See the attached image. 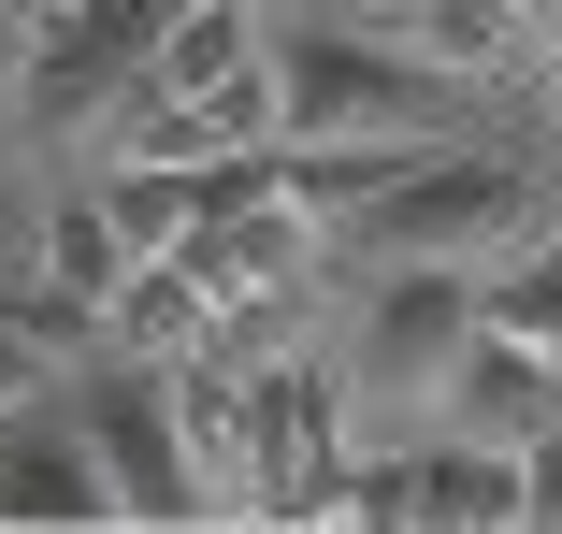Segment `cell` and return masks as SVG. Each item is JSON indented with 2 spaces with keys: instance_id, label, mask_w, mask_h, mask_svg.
<instances>
[{
  "instance_id": "1",
  "label": "cell",
  "mask_w": 562,
  "mask_h": 534,
  "mask_svg": "<svg viewBox=\"0 0 562 534\" xmlns=\"http://www.w3.org/2000/svg\"><path fill=\"white\" fill-rule=\"evenodd\" d=\"M491 333V275H447V260H404L347 303L331 333V376H347V419L361 448H432L447 404H462V361Z\"/></svg>"
},
{
  "instance_id": "2",
  "label": "cell",
  "mask_w": 562,
  "mask_h": 534,
  "mask_svg": "<svg viewBox=\"0 0 562 534\" xmlns=\"http://www.w3.org/2000/svg\"><path fill=\"white\" fill-rule=\"evenodd\" d=\"M562 232V188H533V159H505V145H418L375 202H361V232H347V260L361 275H404V260H447V275H505V260H533Z\"/></svg>"
},
{
  "instance_id": "3",
  "label": "cell",
  "mask_w": 562,
  "mask_h": 534,
  "mask_svg": "<svg viewBox=\"0 0 562 534\" xmlns=\"http://www.w3.org/2000/svg\"><path fill=\"white\" fill-rule=\"evenodd\" d=\"M274 87H289V145H447L462 73H432L418 30L390 15H274Z\"/></svg>"
},
{
  "instance_id": "4",
  "label": "cell",
  "mask_w": 562,
  "mask_h": 534,
  "mask_svg": "<svg viewBox=\"0 0 562 534\" xmlns=\"http://www.w3.org/2000/svg\"><path fill=\"white\" fill-rule=\"evenodd\" d=\"M72 404H87L101 463H116V505H131V534H216V491H202V463H188V419H173V361L101 347V361L72 376Z\"/></svg>"
},
{
  "instance_id": "5",
  "label": "cell",
  "mask_w": 562,
  "mask_h": 534,
  "mask_svg": "<svg viewBox=\"0 0 562 534\" xmlns=\"http://www.w3.org/2000/svg\"><path fill=\"white\" fill-rule=\"evenodd\" d=\"M0 534H131L116 463H101V434H87L72 376H58L44 404L0 419Z\"/></svg>"
},
{
  "instance_id": "6",
  "label": "cell",
  "mask_w": 562,
  "mask_h": 534,
  "mask_svg": "<svg viewBox=\"0 0 562 534\" xmlns=\"http://www.w3.org/2000/svg\"><path fill=\"white\" fill-rule=\"evenodd\" d=\"M173 419H188V463H202V491H216V520H260V376L232 361V347H188L173 361Z\"/></svg>"
},
{
  "instance_id": "7",
  "label": "cell",
  "mask_w": 562,
  "mask_h": 534,
  "mask_svg": "<svg viewBox=\"0 0 562 534\" xmlns=\"http://www.w3.org/2000/svg\"><path fill=\"white\" fill-rule=\"evenodd\" d=\"M447 434H476V448H533V434H562V347H533V333H476V361H462V404H447Z\"/></svg>"
},
{
  "instance_id": "8",
  "label": "cell",
  "mask_w": 562,
  "mask_h": 534,
  "mask_svg": "<svg viewBox=\"0 0 562 534\" xmlns=\"http://www.w3.org/2000/svg\"><path fill=\"white\" fill-rule=\"evenodd\" d=\"M404 534H519V448H476V434L404 448Z\"/></svg>"
},
{
  "instance_id": "9",
  "label": "cell",
  "mask_w": 562,
  "mask_h": 534,
  "mask_svg": "<svg viewBox=\"0 0 562 534\" xmlns=\"http://www.w3.org/2000/svg\"><path fill=\"white\" fill-rule=\"evenodd\" d=\"M216 303H232V289H216V275L173 246V260H131V275H116L101 333H116L131 361H188V347H216Z\"/></svg>"
},
{
  "instance_id": "10",
  "label": "cell",
  "mask_w": 562,
  "mask_h": 534,
  "mask_svg": "<svg viewBox=\"0 0 562 534\" xmlns=\"http://www.w3.org/2000/svg\"><path fill=\"white\" fill-rule=\"evenodd\" d=\"M404 30L432 73H533L548 58V15L533 0H404Z\"/></svg>"
},
{
  "instance_id": "11",
  "label": "cell",
  "mask_w": 562,
  "mask_h": 534,
  "mask_svg": "<svg viewBox=\"0 0 562 534\" xmlns=\"http://www.w3.org/2000/svg\"><path fill=\"white\" fill-rule=\"evenodd\" d=\"M101 202H116V246L131 260H173L202 232V159H101Z\"/></svg>"
},
{
  "instance_id": "12",
  "label": "cell",
  "mask_w": 562,
  "mask_h": 534,
  "mask_svg": "<svg viewBox=\"0 0 562 534\" xmlns=\"http://www.w3.org/2000/svg\"><path fill=\"white\" fill-rule=\"evenodd\" d=\"M44 275H58V289H87V303H116L131 246H116V202H101V174H87V188H58V218H44Z\"/></svg>"
},
{
  "instance_id": "13",
  "label": "cell",
  "mask_w": 562,
  "mask_h": 534,
  "mask_svg": "<svg viewBox=\"0 0 562 534\" xmlns=\"http://www.w3.org/2000/svg\"><path fill=\"white\" fill-rule=\"evenodd\" d=\"M491 318H505V333H533V347H562V232H548L533 260L491 275Z\"/></svg>"
},
{
  "instance_id": "14",
  "label": "cell",
  "mask_w": 562,
  "mask_h": 534,
  "mask_svg": "<svg viewBox=\"0 0 562 534\" xmlns=\"http://www.w3.org/2000/svg\"><path fill=\"white\" fill-rule=\"evenodd\" d=\"M44 218H58V188L0 174V289H15V275H44Z\"/></svg>"
},
{
  "instance_id": "15",
  "label": "cell",
  "mask_w": 562,
  "mask_h": 534,
  "mask_svg": "<svg viewBox=\"0 0 562 534\" xmlns=\"http://www.w3.org/2000/svg\"><path fill=\"white\" fill-rule=\"evenodd\" d=\"M519 534H562V434L519 448Z\"/></svg>"
},
{
  "instance_id": "16",
  "label": "cell",
  "mask_w": 562,
  "mask_h": 534,
  "mask_svg": "<svg viewBox=\"0 0 562 534\" xmlns=\"http://www.w3.org/2000/svg\"><path fill=\"white\" fill-rule=\"evenodd\" d=\"M72 15H87V0H15V30H30V44H44V30H72Z\"/></svg>"
},
{
  "instance_id": "17",
  "label": "cell",
  "mask_w": 562,
  "mask_h": 534,
  "mask_svg": "<svg viewBox=\"0 0 562 534\" xmlns=\"http://www.w3.org/2000/svg\"><path fill=\"white\" fill-rule=\"evenodd\" d=\"M15 58H30V30H15V0H0V73H15Z\"/></svg>"
},
{
  "instance_id": "18",
  "label": "cell",
  "mask_w": 562,
  "mask_h": 534,
  "mask_svg": "<svg viewBox=\"0 0 562 534\" xmlns=\"http://www.w3.org/2000/svg\"><path fill=\"white\" fill-rule=\"evenodd\" d=\"M331 15H390V30H404V0H331Z\"/></svg>"
},
{
  "instance_id": "19",
  "label": "cell",
  "mask_w": 562,
  "mask_h": 534,
  "mask_svg": "<svg viewBox=\"0 0 562 534\" xmlns=\"http://www.w3.org/2000/svg\"><path fill=\"white\" fill-rule=\"evenodd\" d=\"M533 15H548V30H562V0H533Z\"/></svg>"
},
{
  "instance_id": "20",
  "label": "cell",
  "mask_w": 562,
  "mask_h": 534,
  "mask_svg": "<svg viewBox=\"0 0 562 534\" xmlns=\"http://www.w3.org/2000/svg\"><path fill=\"white\" fill-rule=\"evenodd\" d=\"M260 15H289V0H260Z\"/></svg>"
}]
</instances>
